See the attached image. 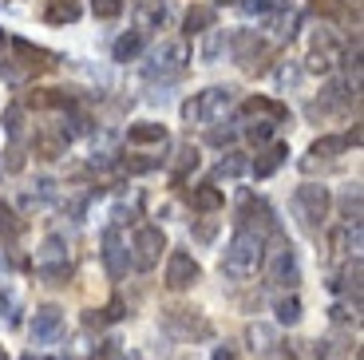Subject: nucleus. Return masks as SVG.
Listing matches in <instances>:
<instances>
[{
  "label": "nucleus",
  "instance_id": "9d476101",
  "mask_svg": "<svg viewBox=\"0 0 364 360\" xmlns=\"http://www.w3.org/2000/svg\"><path fill=\"white\" fill-rule=\"evenodd\" d=\"M230 44H234V60L242 63L246 72H254L257 63H262L257 55H265V44L257 40V32H234V36H230Z\"/></svg>",
  "mask_w": 364,
  "mask_h": 360
},
{
  "label": "nucleus",
  "instance_id": "f704fd0d",
  "mask_svg": "<svg viewBox=\"0 0 364 360\" xmlns=\"http://www.w3.org/2000/svg\"><path fill=\"white\" fill-rule=\"evenodd\" d=\"M115 360H123V356H115Z\"/></svg>",
  "mask_w": 364,
  "mask_h": 360
},
{
  "label": "nucleus",
  "instance_id": "412c9836",
  "mask_svg": "<svg viewBox=\"0 0 364 360\" xmlns=\"http://www.w3.org/2000/svg\"><path fill=\"white\" fill-rule=\"evenodd\" d=\"M242 171H246V159H242V154H230V159H222V162H218L214 179H237Z\"/></svg>",
  "mask_w": 364,
  "mask_h": 360
},
{
  "label": "nucleus",
  "instance_id": "0eeeda50",
  "mask_svg": "<svg viewBox=\"0 0 364 360\" xmlns=\"http://www.w3.org/2000/svg\"><path fill=\"white\" fill-rule=\"evenodd\" d=\"M269 281H277V285H289V289L301 281L297 258H293V245H277V250L269 253Z\"/></svg>",
  "mask_w": 364,
  "mask_h": 360
},
{
  "label": "nucleus",
  "instance_id": "4be33fe9",
  "mask_svg": "<svg viewBox=\"0 0 364 360\" xmlns=\"http://www.w3.org/2000/svg\"><path fill=\"white\" fill-rule=\"evenodd\" d=\"M20 222H16V210L9 202H0V238H16Z\"/></svg>",
  "mask_w": 364,
  "mask_h": 360
},
{
  "label": "nucleus",
  "instance_id": "20e7f679",
  "mask_svg": "<svg viewBox=\"0 0 364 360\" xmlns=\"http://www.w3.org/2000/svg\"><path fill=\"white\" fill-rule=\"evenodd\" d=\"M131 250H135L139 270H151V265H159V258H163V250H166V234L159 230V226H139Z\"/></svg>",
  "mask_w": 364,
  "mask_h": 360
},
{
  "label": "nucleus",
  "instance_id": "2f4dec72",
  "mask_svg": "<svg viewBox=\"0 0 364 360\" xmlns=\"http://www.w3.org/2000/svg\"><path fill=\"white\" fill-rule=\"evenodd\" d=\"M218 4H234V0H218Z\"/></svg>",
  "mask_w": 364,
  "mask_h": 360
},
{
  "label": "nucleus",
  "instance_id": "b1692460",
  "mask_svg": "<svg viewBox=\"0 0 364 360\" xmlns=\"http://www.w3.org/2000/svg\"><path fill=\"white\" fill-rule=\"evenodd\" d=\"M273 127H277V119H257V123L246 127V135L254 139V143H265V139L273 135Z\"/></svg>",
  "mask_w": 364,
  "mask_h": 360
},
{
  "label": "nucleus",
  "instance_id": "cd10ccee",
  "mask_svg": "<svg viewBox=\"0 0 364 360\" xmlns=\"http://www.w3.org/2000/svg\"><path fill=\"white\" fill-rule=\"evenodd\" d=\"M250 12H257V16H269V12H277L285 4V0H242Z\"/></svg>",
  "mask_w": 364,
  "mask_h": 360
},
{
  "label": "nucleus",
  "instance_id": "473e14b6",
  "mask_svg": "<svg viewBox=\"0 0 364 360\" xmlns=\"http://www.w3.org/2000/svg\"><path fill=\"white\" fill-rule=\"evenodd\" d=\"M0 48H4V32H0Z\"/></svg>",
  "mask_w": 364,
  "mask_h": 360
},
{
  "label": "nucleus",
  "instance_id": "c85d7f7f",
  "mask_svg": "<svg viewBox=\"0 0 364 360\" xmlns=\"http://www.w3.org/2000/svg\"><path fill=\"white\" fill-rule=\"evenodd\" d=\"M20 119H24V111H20V107L4 111V127H9V135H20Z\"/></svg>",
  "mask_w": 364,
  "mask_h": 360
},
{
  "label": "nucleus",
  "instance_id": "1a4fd4ad",
  "mask_svg": "<svg viewBox=\"0 0 364 360\" xmlns=\"http://www.w3.org/2000/svg\"><path fill=\"white\" fill-rule=\"evenodd\" d=\"M60 329H64V313H60V309H55V305L36 309V317H32V341L48 344V341L60 337Z\"/></svg>",
  "mask_w": 364,
  "mask_h": 360
},
{
  "label": "nucleus",
  "instance_id": "a878e982",
  "mask_svg": "<svg viewBox=\"0 0 364 360\" xmlns=\"http://www.w3.org/2000/svg\"><path fill=\"white\" fill-rule=\"evenodd\" d=\"M68 261V253H64V242H60V238H48V242H44V250H40V261ZM40 261H36V265H40Z\"/></svg>",
  "mask_w": 364,
  "mask_h": 360
},
{
  "label": "nucleus",
  "instance_id": "5701e85b",
  "mask_svg": "<svg viewBox=\"0 0 364 360\" xmlns=\"http://www.w3.org/2000/svg\"><path fill=\"white\" fill-rule=\"evenodd\" d=\"M91 12L100 20H115L123 12V0H91Z\"/></svg>",
  "mask_w": 364,
  "mask_h": 360
},
{
  "label": "nucleus",
  "instance_id": "72a5a7b5",
  "mask_svg": "<svg viewBox=\"0 0 364 360\" xmlns=\"http://www.w3.org/2000/svg\"><path fill=\"white\" fill-rule=\"evenodd\" d=\"M0 360H4V349H0Z\"/></svg>",
  "mask_w": 364,
  "mask_h": 360
},
{
  "label": "nucleus",
  "instance_id": "393cba45",
  "mask_svg": "<svg viewBox=\"0 0 364 360\" xmlns=\"http://www.w3.org/2000/svg\"><path fill=\"white\" fill-rule=\"evenodd\" d=\"M348 147V139H321V143H313V154H325V159H333V154H341Z\"/></svg>",
  "mask_w": 364,
  "mask_h": 360
},
{
  "label": "nucleus",
  "instance_id": "c756f323",
  "mask_svg": "<svg viewBox=\"0 0 364 360\" xmlns=\"http://www.w3.org/2000/svg\"><path fill=\"white\" fill-rule=\"evenodd\" d=\"M103 317H107V321H119V317H123V301H111L107 313H103Z\"/></svg>",
  "mask_w": 364,
  "mask_h": 360
},
{
  "label": "nucleus",
  "instance_id": "423d86ee",
  "mask_svg": "<svg viewBox=\"0 0 364 360\" xmlns=\"http://www.w3.org/2000/svg\"><path fill=\"white\" fill-rule=\"evenodd\" d=\"M198 277H202L198 261H194L186 250H171V258H166V285L171 289H191Z\"/></svg>",
  "mask_w": 364,
  "mask_h": 360
},
{
  "label": "nucleus",
  "instance_id": "6e6552de",
  "mask_svg": "<svg viewBox=\"0 0 364 360\" xmlns=\"http://www.w3.org/2000/svg\"><path fill=\"white\" fill-rule=\"evenodd\" d=\"M103 261H107V273H111V277H123V273H127L131 250L123 245L119 230H107V234H103Z\"/></svg>",
  "mask_w": 364,
  "mask_h": 360
},
{
  "label": "nucleus",
  "instance_id": "dca6fc26",
  "mask_svg": "<svg viewBox=\"0 0 364 360\" xmlns=\"http://www.w3.org/2000/svg\"><path fill=\"white\" fill-rule=\"evenodd\" d=\"M44 20L48 24H72V20H80V4L75 0H52L44 9Z\"/></svg>",
  "mask_w": 364,
  "mask_h": 360
},
{
  "label": "nucleus",
  "instance_id": "39448f33",
  "mask_svg": "<svg viewBox=\"0 0 364 360\" xmlns=\"http://www.w3.org/2000/svg\"><path fill=\"white\" fill-rule=\"evenodd\" d=\"M182 68H186V48L182 44H163V48L151 52V60H146L143 72H146V80H159V75H163V80H174Z\"/></svg>",
  "mask_w": 364,
  "mask_h": 360
},
{
  "label": "nucleus",
  "instance_id": "f03ea898",
  "mask_svg": "<svg viewBox=\"0 0 364 360\" xmlns=\"http://www.w3.org/2000/svg\"><path fill=\"white\" fill-rule=\"evenodd\" d=\"M230 107H234V88H210L182 103V119L186 123H218Z\"/></svg>",
  "mask_w": 364,
  "mask_h": 360
},
{
  "label": "nucleus",
  "instance_id": "4468645a",
  "mask_svg": "<svg viewBox=\"0 0 364 360\" xmlns=\"http://www.w3.org/2000/svg\"><path fill=\"white\" fill-rule=\"evenodd\" d=\"M182 28H186L191 36H198V32H210V28H214V9H210V4H194V9H186V16H182Z\"/></svg>",
  "mask_w": 364,
  "mask_h": 360
},
{
  "label": "nucleus",
  "instance_id": "7ed1b4c3",
  "mask_svg": "<svg viewBox=\"0 0 364 360\" xmlns=\"http://www.w3.org/2000/svg\"><path fill=\"white\" fill-rule=\"evenodd\" d=\"M293 210H297V218H301L305 230H317V226L328 218V190L321 186V182H305V186H297V194H293Z\"/></svg>",
  "mask_w": 364,
  "mask_h": 360
},
{
  "label": "nucleus",
  "instance_id": "bb28decb",
  "mask_svg": "<svg viewBox=\"0 0 364 360\" xmlns=\"http://www.w3.org/2000/svg\"><path fill=\"white\" fill-rule=\"evenodd\" d=\"M191 166H198V151H194V147H182V151H178V166H174V179H182Z\"/></svg>",
  "mask_w": 364,
  "mask_h": 360
},
{
  "label": "nucleus",
  "instance_id": "f3484780",
  "mask_svg": "<svg viewBox=\"0 0 364 360\" xmlns=\"http://www.w3.org/2000/svg\"><path fill=\"white\" fill-rule=\"evenodd\" d=\"M309 60H313V68H328V63L337 60V48H333V40H328V32H317V36H313Z\"/></svg>",
  "mask_w": 364,
  "mask_h": 360
},
{
  "label": "nucleus",
  "instance_id": "2eb2a0df",
  "mask_svg": "<svg viewBox=\"0 0 364 360\" xmlns=\"http://www.w3.org/2000/svg\"><path fill=\"white\" fill-rule=\"evenodd\" d=\"M139 52H143V32H123V36L115 40V48H111V55H115L119 63H131Z\"/></svg>",
  "mask_w": 364,
  "mask_h": 360
},
{
  "label": "nucleus",
  "instance_id": "9b49d317",
  "mask_svg": "<svg viewBox=\"0 0 364 360\" xmlns=\"http://www.w3.org/2000/svg\"><path fill=\"white\" fill-rule=\"evenodd\" d=\"M127 143H131V147L166 143V127H163V123H131V127H127Z\"/></svg>",
  "mask_w": 364,
  "mask_h": 360
},
{
  "label": "nucleus",
  "instance_id": "a211bd4d",
  "mask_svg": "<svg viewBox=\"0 0 364 360\" xmlns=\"http://www.w3.org/2000/svg\"><path fill=\"white\" fill-rule=\"evenodd\" d=\"M36 273H40L44 281H52V285H60V281L72 277V261H40Z\"/></svg>",
  "mask_w": 364,
  "mask_h": 360
},
{
  "label": "nucleus",
  "instance_id": "7c9ffc66",
  "mask_svg": "<svg viewBox=\"0 0 364 360\" xmlns=\"http://www.w3.org/2000/svg\"><path fill=\"white\" fill-rule=\"evenodd\" d=\"M24 360H36V356H24ZM40 360H48V356H40Z\"/></svg>",
  "mask_w": 364,
  "mask_h": 360
},
{
  "label": "nucleus",
  "instance_id": "ddd939ff",
  "mask_svg": "<svg viewBox=\"0 0 364 360\" xmlns=\"http://www.w3.org/2000/svg\"><path fill=\"white\" fill-rule=\"evenodd\" d=\"M265 20H269V28H273V36H277V40H289L293 32H297V20H301V16L289 9V4H282V9L269 12Z\"/></svg>",
  "mask_w": 364,
  "mask_h": 360
},
{
  "label": "nucleus",
  "instance_id": "f257e3e1",
  "mask_svg": "<svg viewBox=\"0 0 364 360\" xmlns=\"http://www.w3.org/2000/svg\"><path fill=\"white\" fill-rule=\"evenodd\" d=\"M257 261H262V234L250 230V226H242V230L230 238V245H226L222 270H226L230 277H250V273L257 270Z\"/></svg>",
  "mask_w": 364,
  "mask_h": 360
},
{
  "label": "nucleus",
  "instance_id": "aec40b11",
  "mask_svg": "<svg viewBox=\"0 0 364 360\" xmlns=\"http://www.w3.org/2000/svg\"><path fill=\"white\" fill-rule=\"evenodd\" d=\"M273 313H277V321H282V324H297L301 321V301L297 297H282Z\"/></svg>",
  "mask_w": 364,
  "mask_h": 360
},
{
  "label": "nucleus",
  "instance_id": "f8f14e48",
  "mask_svg": "<svg viewBox=\"0 0 364 360\" xmlns=\"http://www.w3.org/2000/svg\"><path fill=\"white\" fill-rule=\"evenodd\" d=\"M285 154H289V147H282V143H273V147H265L262 151V159L254 162V179H269L277 166L285 162Z\"/></svg>",
  "mask_w": 364,
  "mask_h": 360
},
{
  "label": "nucleus",
  "instance_id": "6ab92c4d",
  "mask_svg": "<svg viewBox=\"0 0 364 360\" xmlns=\"http://www.w3.org/2000/svg\"><path fill=\"white\" fill-rule=\"evenodd\" d=\"M194 210H206V214L222 210V190L218 186H198L194 190Z\"/></svg>",
  "mask_w": 364,
  "mask_h": 360
}]
</instances>
